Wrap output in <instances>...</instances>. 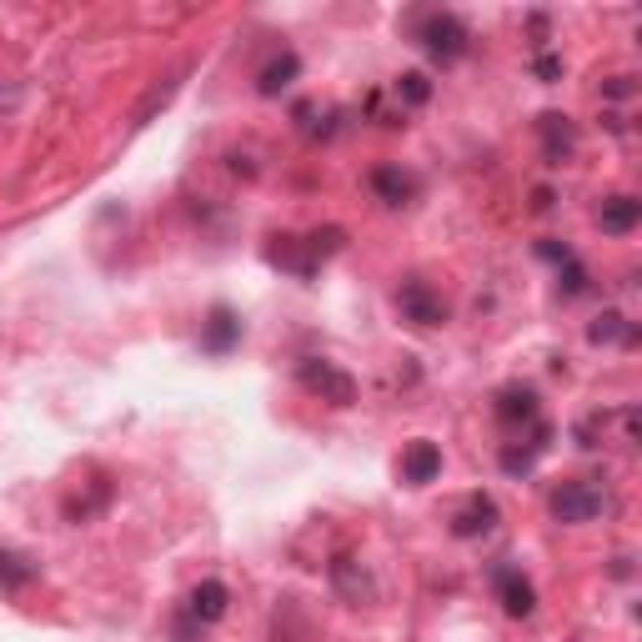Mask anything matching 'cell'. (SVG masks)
I'll use <instances>...</instances> for the list:
<instances>
[{
    "label": "cell",
    "mask_w": 642,
    "mask_h": 642,
    "mask_svg": "<svg viewBox=\"0 0 642 642\" xmlns=\"http://www.w3.org/2000/svg\"><path fill=\"white\" fill-rule=\"evenodd\" d=\"M417 41H422V51L432 55V61H442V66H452V61H462L467 55V25L457 21L452 11H432L417 21Z\"/></svg>",
    "instance_id": "cell-1"
},
{
    "label": "cell",
    "mask_w": 642,
    "mask_h": 642,
    "mask_svg": "<svg viewBox=\"0 0 642 642\" xmlns=\"http://www.w3.org/2000/svg\"><path fill=\"white\" fill-rule=\"evenodd\" d=\"M296 381H302L312 397L331 402V407H351V402H357V381H351L347 371H341L337 361H327V357H306L302 367H296Z\"/></svg>",
    "instance_id": "cell-2"
},
{
    "label": "cell",
    "mask_w": 642,
    "mask_h": 642,
    "mask_svg": "<svg viewBox=\"0 0 642 642\" xmlns=\"http://www.w3.org/2000/svg\"><path fill=\"white\" fill-rule=\"evenodd\" d=\"M552 517L557 523H567V527H577V523H592L602 507H608V492L598 487V482H588V477H577V482H562V487L552 492Z\"/></svg>",
    "instance_id": "cell-3"
},
{
    "label": "cell",
    "mask_w": 642,
    "mask_h": 642,
    "mask_svg": "<svg viewBox=\"0 0 642 642\" xmlns=\"http://www.w3.org/2000/svg\"><path fill=\"white\" fill-rule=\"evenodd\" d=\"M397 306H402V316L412 322V327H446V302L432 292L427 282H417V276H407L402 286H397Z\"/></svg>",
    "instance_id": "cell-4"
},
{
    "label": "cell",
    "mask_w": 642,
    "mask_h": 642,
    "mask_svg": "<svg viewBox=\"0 0 642 642\" xmlns=\"http://www.w3.org/2000/svg\"><path fill=\"white\" fill-rule=\"evenodd\" d=\"M492 588H497V602L507 618H533L537 612V592L517 567H492Z\"/></svg>",
    "instance_id": "cell-5"
},
{
    "label": "cell",
    "mask_w": 642,
    "mask_h": 642,
    "mask_svg": "<svg viewBox=\"0 0 642 642\" xmlns=\"http://www.w3.org/2000/svg\"><path fill=\"white\" fill-rule=\"evenodd\" d=\"M497 523H502L497 502H492L487 492H472V497L452 512V537H462V543H467V537H487Z\"/></svg>",
    "instance_id": "cell-6"
},
{
    "label": "cell",
    "mask_w": 642,
    "mask_h": 642,
    "mask_svg": "<svg viewBox=\"0 0 642 642\" xmlns=\"http://www.w3.org/2000/svg\"><path fill=\"white\" fill-rule=\"evenodd\" d=\"M241 347V316L231 306H211L207 322H201V351L211 357H227V351Z\"/></svg>",
    "instance_id": "cell-7"
},
{
    "label": "cell",
    "mask_w": 642,
    "mask_h": 642,
    "mask_svg": "<svg viewBox=\"0 0 642 642\" xmlns=\"http://www.w3.org/2000/svg\"><path fill=\"white\" fill-rule=\"evenodd\" d=\"M537 136H543L547 166H562L567 156L577 151V126H572V116H562V110H547V116H537Z\"/></svg>",
    "instance_id": "cell-8"
},
{
    "label": "cell",
    "mask_w": 642,
    "mask_h": 642,
    "mask_svg": "<svg viewBox=\"0 0 642 642\" xmlns=\"http://www.w3.org/2000/svg\"><path fill=\"white\" fill-rule=\"evenodd\" d=\"M231 608V588L221 582V577H201L197 588H191V598H186V612L207 628V622H221Z\"/></svg>",
    "instance_id": "cell-9"
},
{
    "label": "cell",
    "mask_w": 642,
    "mask_h": 642,
    "mask_svg": "<svg viewBox=\"0 0 642 642\" xmlns=\"http://www.w3.org/2000/svg\"><path fill=\"white\" fill-rule=\"evenodd\" d=\"M186 76H191V61H181V66L171 71V76H161L151 91H146V101H141V106H136V116H131V131L151 126V120H156V110H166V106H171V101H176V91H181V81H186Z\"/></svg>",
    "instance_id": "cell-10"
},
{
    "label": "cell",
    "mask_w": 642,
    "mask_h": 642,
    "mask_svg": "<svg viewBox=\"0 0 642 642\" xmlns=\"http://www.w3.org/2000/svg\"><path fill=\"white\" fill-rule=\"evenodd\" d=\"M371 197H377L381 207H407V201L417 197V176L402 171V166H377V171H371Z\"/></svg>",
    "instance_id": "cell-11"
},
{
    "label": "cell",
    "mask_w": 642,
    "mask_h": 642,
    "mask_svg": "<svg viewBox=\"0 0 642 642\" xmlns=\"http://www.w3.org/2000/svg\"><path fill=\"white\" fill-rule=\"evenodd\" d=\"M266 262L282 266V272H292V276H302V282H312L316 266H322L312 251H306V241H296V236H272V246H266Z\"/></svg>",
    "instance_id": "cell-12"
},
{
    "label": "cell",
    "mask_w": 642,
    "mask_h": 642,
    "mask_svg": "<svg viewBox=\"0 0 642 642\" xmlns=\"http://www.w3.org/2000/svg\"><path fill=\"white\" fill-rule=\"evenodd\" d=\"M436 472H442V446L436 442H407V452H402V482L407 487H427V482H436Z\"/></svg>",
    "instance_id": "cell-13"
},
{
    "label": "cell",
    "mask_w": 642,
    "mask_h": 642,
    "mask_svg": "<svg viewBox=\"0 0 642 642\" xmlns=\"http://www.w3.org/2000/svg\"><path fill=\"white\" fill-rule=\"evenodd\" d=\"M302 76V55L296 51H282V55H272L262 71H256V96H282L292 81Z\"/></svg>",
    "instance_id": "cell-14"
},
{
    "label": "cell",
    "mask_w": 642,
    "mask_h": 642,
    "mask_svg": "<svg viewBox=\"0 0 642 642\" xmlns=\"http://www.w3.org/2000/svg\"><path fill=\"white\" fill-rule=\"evenodd\" d=\"M331 582H337V592L347 602H367L371 598V577H367V567L357 562V557H331Z\"/></svg>",
    "instance_id": "cell-15"
},
{
    "label": "cell",
    "mask_w": 642,
    "mask_h": 642,
    "mask_svg": "<svg viewBox=\"0 0 642 642\" xmlns=\"http://www.w3.org/2000/svg\"><path fill=\"white\" fill-rule=\"evenodd\" d=\"M638 221H642V201L638 197H608L598 207V227L608 231V236H628Z\"/></svg>",
    "instance_id": "cell-16"
},
{
    "label": "cell",
    "mask_w": 642,
    "mask_h": 642,
    "mask_svg": "<svg viewBox=\"0 0 642 642\" xmlns=\"http://www.w3.org/2000/svg\"><path fill=\"white\" fill-rule=\"evenodd\" d=\"M497 422H537V392L533 387H502L497 392Z\"/></svg>",
    "instance_id": "cell-17"
},
{
    "label": "cell",
    "mask_w": 642,
    "mask_h": 642,
    "mask_svg": "<svg viewBox=\"0 0 642 642\" xmlns=\"http://www.w3.org/2000/svg\"><path fill=\"white\" fill-rule=\"evenodd\" d=\"M35 582V562L21 552H11V547H0V592H21Z\"/></svg>",
    "instance_id": "cell-18"
},
{
    "label": "cell",
    "mask_w": 642,
    "mask_h": 642,
    "mask_svg": "<svg viewBox=\"0 0 642 642\" xmlns=\"http://www.w3.org/2000/svg\"><path fill=\"white\" fill-rule=\"evenodd\" d=\"M588 341L592 347H608V341H638V331H632V322L622 312H602V316H592Z\"/></svg>",
    "instance_id": "cell-19"
},
{
    "label": "cell",
    "mask_w": 642,
    "mask_h": 642,
    "mask_svg": "<svg viewBox=\"0 0 642 642\" xmlns=\"http://www.w3.org/2000/svg\"><path fill=\"white\" fill-rule=\"evenodd\" d=\"M110 507V482H96L91 492H76V497H66V523H91L96 512Z\"/></svg>",
    "instance_id": "cell-20"
},
{
    "label": "cell",
    "mask_w": 642,
    "mask_h": 642,
    "mask_svg": "<svg viewBox=\"0 0 642 642\" xmlns=\"http://www.w3.org/2000/svg\"><path fill=\"white\" fill-rule=\"evenodd\" d=\"M341 246H347V231H341V227H322V231H312V236H306V251H312L316 262L337 256Z\"/></svg>",
    "instance_id": "cell-21"
},
{
    "label": "cell",
    "mask_w": 642,
    "mask_h": 642,
    "mask_svg": "<svg viewBox=\"0 0 642 642\" xmlns=\"http://www.w3.org/2000/svg\"><path fill=\"white\" fill-rule=\"evenodd\" d=\"M397 101H402V106H427V101H432V81H427L422 71H407V76L397 81Z\"/></svg>",
    "instance_id": "cell-22"
},
{
    "label": "cell",
    "mask_w": 642,
    "mask_h": 642,
    "mask_svg": "<svg viewBox=\"0 0 642 642\" xmlns=\"http://www.w3.org/2000/svg\"><path fill=\"white\" fill-rule=\"evenodd\" d=\"M537 457H543V452H537L533 442H527V446H502V472H512V477H527Z\"/></svg>",
    "instance_id": "cell-23"
},
{
    "label": "cell",
    "mask_w": 642,
    "mask_h": 642,
    "mask_svg": "<svg viewBox=\"0 0 642 642\" xmlns=\"http://www.w3.org/2000/svg\"><path fill=\"white\" fill-rule=\"evenodd\" d=\"M557 292H562V296L588 292V266L577 262V256H572V262H567V266H557Z\"/></svg>",
    "instance_id": "cell-24"
},
{
    "label": "cell",
    "mask_w": 642,
    "mask_h": 642,
    "mask_svg": "<svg viewBox=\"0 0 642 642\" xmlns=\"http://www.w3.org/2000/svg\"><path fill=\"white\" fill-rule=\"evenodd\" d=\"M537 256H543V262H552V266H567L572 262V246H567V241H537Z\"/></svg>",
    "instance_id": "cell-25"
},
{
    "label": "cell",
    "mask_w": 642,
    "mask_h": 642,
    "mask_svg": "<svg viewBox=\"0 0 642 642\" xmlns=\"http://www.w3.org/2000/svg\"><path fill=\"white\" fill-rule=\"evenodd\" d=\"M533 71H537L543 81H557V76H562V61H557V55H537Z\"/></svg>",
    "instance_id": "cell-26"
},
{
    "label": "cell",
    "mask_w": 642,
    "mask_h": 642,
    "mask_svg": "<svg viewBox=\"0 0 642 642\" xmlns=\"http://www.w3.org/2000/svg\"><path fill=\"white\" fill-rule=\"evenodd\" d=\"M602 91H608V96H632V81H628V76H612Z\"/></svg>",
    "instance_id": "cell-27"
},
{
    "label": "cell",
    "mask_w": 642,
    "mask_h": 642,
    "mask_svg": "<svg viewBox=\"0 0 642 642\" xmlns=\"http://www.w3.org/2000/svg\"><path fill=\"white\" fill-rule=\"evenodd\" d=\"M533 207H537V211L552 207V191H547V186H537V191H533Z\"/></svg>",
    "instance_id": "cell-28"
}]
</instances>
